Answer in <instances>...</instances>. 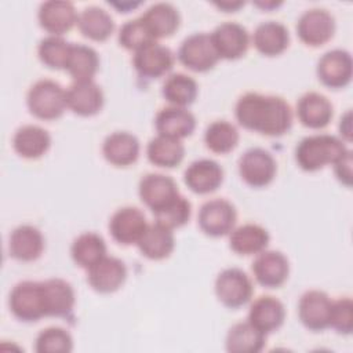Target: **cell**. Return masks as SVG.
<instances>
[{
	"label": "cell",
	"instance_id": "1",
	"mask_svg": "<svg viewBox=\"0 0 353 353\" xmlns=\"http://www.w3.org/2000/svg\"><path fill=\"white\" fill-rule=\"evenodd\" d=\"M236 120L241 127L268 137H280L292 125V110L279 95L247 92L237 99Z\"/></svg>",
	"mask_w": 353,
	"mask_h": 353
},
{
	"label": "cell",
	"instance_id": "2",
	"mask_svg": "<svg viewBox=\"0 0 353 353\" xmlns=\"http://www.w3.org/2000/svg\"><path fill=\"white\" fill-rule=\"evenodd\" d=\"M349 149L345 143L330 134L309 135L299 141L295 148V161L303 171H319L334 164Z\"/></svg>",
	"mask_w": 353,
	"mask_h": 353
},
{
	"label": "cell",
	"instance_id": "3",
	"mask_svg": "<svg viewBox=\"0 0 353 353\" xmlns=\"http://www.w3.org/2000/svg\"><path fill=\"white\" fill-rule=\"evenodd\" d=\"M26 105L34 117L40 120H55L68 108L66 90L54 80H39L29 88Z\"/></svg>",
	"mask_w": 353,
	"mask_h": 353
},
{
	"label": "cell",
	"instance_id": "4",
	"mask_svg": "<svg viewBox=\"0 0 353 353\" xmlns=\"http://www.w3.org/2000/svg\"><path fill=\"white\" fill-rule=\"evenodd\" d=\"M8 306L14 317L23 323L47 317L43 281L25 280L15 284L8 296Z\"/></svg>",
	"mask_w": 353,
	"mask_h": 353
},
{
	"label": "cell",
	"instance_id": "5",
	"mask_svg": "<svg viewBox=\"0 0 353 353\" xmlns=\"http://www.w3.org/2000/svg\"><path fill=\"white\" fill-rule=\"evenodd\" d=\"M254 285L248 274L239 268L223 269L215 279V294L222 305L237 309L250 302Z\"/></svg>",
	"mask_w": 353,
	"mask_h": 353
},
{
	"label": "cell",
	"instance_id": "6",
	"mask_svg": "<svg viewBox=\"0 0 353 353\" xmlns=\"http://www.w3.org/2000/svg\"><path fill=\"white\" fill-rule=\"evenodd\" d=\"M178 59L181 63L193 72H208L221 59L211 36L205 32L193 33L188 36L179 46Z\"/></svg>",
	"mask_w": 353,
	"mask_h": 353
},
{
	"label": "cell",
	"instance_id": "7",
	"mask_svg": "<svg viewBox=\"0 0 353 353\" xmlns=\"http://www.w3.org/2000/svg\"><path fill=\"white\" fill-rule=\"evenodd\" d=\"M277 163L270 152L262 148H251L239 159V174L252 188H265L274 179Z\"/></svg>",
	"mask_w": 353,
	"mask_h": 353
},
{
	"label": "cell",
	"instance_id": "8",
	"mask_svg": "<svg viewBox=\"0 0 353 353\" xmlns=\"http://www.w3.org/2000/svg\"><path fill=\"white\" fill-rule=\"evenodd\" d=\"M236 221V208L226 199H212L205 201L200 207L197 216L200 229L211 237L229 234L234 229Z\"/></svg>",
	"mask_w": 353,
	"mask_h": 353
},
{
	"label": "cell",
	"instance_id": "9",
	"mask_svg": "<svg viewBox=\"0 0 353 353\" xmlns=\"http://www.w3.org/2000/svg\"><path fill=\"white\" fill-rule=\"evenodd\" d=\"M335 33V19L325 8H309L296 22V34L302 43L320 47L330 41Z\"/></svg>",
	"mask_w": 353,
	"mask_h": 353
},
{
	"label": "cell",
	"instance_id": "10",
	"mask_svg": "<svg viewBox=\"0 0 353 353\" xmlns=\"http://www.w3.org/2000/svg\"><path fill=\"white\" fill-rule=\"evenodd\" d=\"M316 73L319 80L328 88H343L352 80L353 62L346 50H330L317 62Z\"/></svg>",
	"mask_w": 353,
	"mask_h": 353
},
{
	"label": "cell",
	"instance_id": "11",
	"mask_svg": "<svg viewBox=\"0 0 353 353\" xmlns=\"http://www.w3.org/2000/svg\"><path fill=\"white\" fill-rule=\"evenodd\" d=\"M148 221L145 214L137 207H121L119 208L109 221V232L114 241L123 245L138 244L143 236Z\"/></svg>",
	"mask_w": 353,
	"mask_h": 353
},
{
	"label": "cell",
	"instance_id": "12",
	"mask_svg": "<svg viewBox=\"0 0 353 353\" xmlns=\"http://www.w3.org/2000/svg\"><path fill=\"white\" fill-rule=\"evenodd\" d=\"M331 298L320 290H309L302 294L298 302V316L301 323L313 332L324 331L330 327Z\"/></svg>",
	"mask_w": 353,
	"mask_h": 353
},
{
	"label": "cell",
	"instance_id": "13",
	"mask_svg": "<svg viewBox=\"0 0 353 353\" xmlns=\"http://www.w3.org/2000/svg\"><path fill=\"white\" fill-rule=\"evenodd\" d=\"M210 36L219 58L229 61L241 58L250 46V34L239 22H222Z\"/></svg>",
	"mask_w": 353,
	"mask_h": 353
},
{
	"label": "cell",
	"instance_id": "14",
	"mask_svg": "<svg viewBox=\"0 0 353 353\" xmlns=\"http://www.w3.org/2000/svg\"><path fill=\"white\" fill-rule=\"evenodd\" d=\"M138 193L142 203L149 207L152 212L161 210L181 194L176 182L171 176L156 172L146 174L141 178Z\"/></svg>",
	"mask_w": 353,
	"mask_h": 353
},
{
	"label": "cell",
	"instance_id": "15",
	"mask_svg": "<svg viewBox=\"0 0 353 353\" xmlns=\"http://www.w3.org/2000/svg\"><path fill=\"white\" fill-rule=\"evenodd\" d=\"M252 273L262 287L277 288L288 279L290 262L281 251L263 250L252 262Z\"/></svg>",
	"mask_w": 353,
	"mask_h": 353
},
{
	"label": "cell",
	"instance_id": "16",
	"mask_svg": "<svg viewBox=\"0 0 353 353\" xmlns=\"http://www.w3.org/2000/svg\"><path fill=\"white\" fill-rule=\"evenodd\" d=\"M132 63L139 76L146 79H159L172 69L174 54L168 47L157 41H152L135 51Z\"/></svg>",
	"mask_w": 353,
	"mask_h": 353
},
{
	"label": "cell",
	"instance_id": "17",
	"mask_svg": "<svg viewBox=\"0 0 353 353\" xmlns=\"http://www.w3.org/2000/svg\"><path fill=\"white\" fill-rule=\"evenodd\" d=\"M127 279L125 263L116 258L105 255L101 261L87 269V281L101 294H110L117 291Z\"/></svg>",
	"mask_w": 353,
	"mask_h": 353
},
{
	"label": "cell",
	"instance_id": "18",
	"mask_svg": "<svg viewBox=\"0 0 353 353\" xmlns=\"http://www.w3.org/2000/svg\"><path fill=\"white\" fill-rule=\"evenodd\" d=\"M79 14L70 1L50 0L39 7L37 19L50 36H62L77 23Z\"/></svg>",
	"mask_w": 353,
	"mask_h": 353
},
{
	"label": "cell",
	"instance_id": "19",
	"mask_svg": "<svg viewBox=\"0 0 353 353\" xmlns=\"http://www.w3.org/2000/svg\"><path fill=\"white\" fill-rule=\"evenodd\" d=\"M183 181L193 193L208 194L223 182V168L212 159H199L188 165Z\"/></svg>",
	"mask_w": 353,
	"mask_h": 353
},
{
	"label": "cell",
	"instance_id": "20",
	"mask_svg": "<svg viewBox=\"0 0 353 353\" xmlns=\"http://www.w3.org/2000/svg\"><path fill=\"white\" fill-rule=\"evenodd\" d=\"M105 97L102 88L94 81H74L66 90L68 108L79 116L88 117L101 112Z\"/></svg>",
	"mask_w": 353,
	"mask_h": 353
},
{
	"label": "cell",
	"instance_id": "21",
	"mask_svg": "<svg viewBox=\"0 0 353 353\" xmlns=\"http://www.w3.org/2000/svg\"><path fill=\"white\" fill-rule=\"evenodd\" d=\"M141 145L138 138L127 131L109 134L102 143V154L108 163L116 167L134 164L139 157Z\"/></svg>",
	"mask_w": 353,
	"mask_h": 353
},
{
	"label": "cell",
	"instance_id": "22",
	"mask_svg": "<svg viewBox=\"0 0 353 353\" xmlns=\"http://www.w3.org/2000/svg\"><path fill=\"white\" fill-rule=\"evenodd\" d=\"M44 236L33 225L17 226L8 239L10 255L22 262H32L40 258L44 251Z\"/></svg>",
	"mask_w": 353,
	"mask_h": 353
},
{
	"label": "cell",
	"instance_id": "23",
	"mask_svg": "<svg viewBox=\"0 0 353 353\" xmlns=\"http://www.w3.org/2000/svg\"><path fill=\"white\" fill-rule=\"evenodd\" d=\"M296 116L305 127L320 130L330 124L334 116V108L325 95L310 91L298 99Z\"/></svg>",
	"mask_w": 353,
	"mask_h": 353
},
{
	"label": "cell",
	"instance_id": "24",
	"mask_svg": "<svg viewBox=\"0 0 353 353\" xmlns=\"http://www.w3.org/2000/svg\"><path fill=\"white\" fill-rule=\"evenodd\" d=\"M154 125L159 135L181 141L193 134L196 128V117L186 108L168 106L159 110L154 119Z\"/></svg>",
	"mask_w": 353,
	"mask_h": 353
},
{
	"label": "cell",
	"instance_id": "25",
	"mask_svg": "<svg viewBox=\"0 0 353 353\" xmlns=\"http://www.w3.org/2000/svg\"><path fill=\"white\" fill-rule=\"evenodd\" d=\"M285 319V309L281 301L272 295H262L256 298L248 312V321L263 334L277 331Z\"/></svg>",
	"mask_w": 353,
	"mask_h": 353
},
{
	"label": "cell",
	"instance_id": "26",
	"mask_svg": "<svg viewBox=\"0 0 353 353\" xmlns=\"http://www.w3.org/2000/svg\"><path fill=\"white\" fill-rule=\"evenodd\" d=\"M141 19L146 25L154 40L170 37L178 30L181 23V15L178 8L171 3L165 1L152 4L141 15Z\"/></svg>",
	"mask_w": 353,
	"mask_h": 353
},
{
	"label": "cell",
	"instance_id": "27",
	"mask_svg": "<svg viewBox=\"0 0 353 353\" xmlns=\"http://www.w3.org/2000/svg\"><path fill=\"white\" fill-rule=\"evenodd\" d=\"M46 313L51 317H68L74 307L76 295L72 284L63 279H48L43 281Z\"/></svg>",
	"mask_w": 353,
	"mask_h": 353
},
{
	"label": "cell",
	"instance_id": "28",
	"mask_svg": "<svg viewBox=\"0 0 353 353\" xmlns=\"http://www.w3.org/2000/svg\"><path fill=\"white\" fill-rule=\"evenodd\" d=\"M252 43L262 55L277 57L287 50L290 44V33L281 22L265 21L255 28Z\"/></svg>",
	"mask_w": 353,
	"mask_h": 353
},
{
	"label": "cell",
	"instance_id": "29",
	"mask_svg": "<svg viewBox=\"0 0 353 353\" xmlns=\"http://www.w3.org/2000/svg\"><path fill=\"white\" fill-rule=\"evenodd\" d=\"M50 146L51 137L40 125H22L12 137V148L23 159H39L48 152Z\"/></svg>",
	"mask_w": 353,
	"mask_h": 353
},
{
	"label": "cell",
	"instance_id": "30",
	"mask_svg": "<svg viewBox=\"0 0 353 353\" xmlns=\"http://www.w3.org/2000/svg\"><path fill=\"white\" fill-rule=\"evenodd\" d=\"M137 245L141 254L149 259L160 261L168 258L175 247L172 229L154 221V223L148 225Z\"/></svg>",
	"mask_w": 353,
	"mask_h": 353
},
{
	"label": "cell",
	"instance_id": "31",
	"mask_svg": "<svg viewBox=\"0 0 353 353\" xmlns=\"http://www.w3.org/2000/svg\"><path fill=\"white\" fill-rule=\"evenodd\" d=\"M269 232L256 223H244L229 233V245L239 255H254L266 250Z\"/></svg>",
	"mask_w": 353,
	"mask_h": 353
},
{
	"label": "cell",
	"instance_id": "32",
	"mask_svg": "<svg viewBox=\"0 0 353 353\" xmlns=\"http://www.w3.org/2000/svg\"><path fill=\"white\" fill-rule=\"evenodd\" d=\"M225 343L226 350L230 353H258L266 343V334L247 320L229 328Z\"/></svg>",
	"mask_w": 353,
	"mask_h": 353
},
{
	"label": "cell",
	"instance_id": "33",
	"mask_svg": "<svg viewBox=\"0 0 353 353\" xmlns=\"http://www.w3.org/2000/svg\"><path fill=\"white\" fill-rule=\"evenodd\" d=\"M80 33L94 41H105L114 30V22L110 14L97 6L85 7L77 18Z\"/></svg>",
	"mask_w": 353,
	"mask_h": 353
},
{
	"label": "cell",
	"instance_id": "34",
	"mask_svg": "<svg viewBox=\"0 0 353 353\" xmlns=\"http://www.w3.org/2000/svg\"><path fill=\"white\" fill-rule=\"evenodd\" d=\"M99 69V57L97 51L84 44H72L65 70L74 81H90Z\"/></svg>",
	"mask_w": 353,
	"mask_h": 353
},
{
	"label": "cell",
	"instance_id": "35",
	"mask_svg": "<svg viewBox=\"0 0 353 353\" xmlns=\"http://www.w3.org/2000/svg\"><path fill=\"white\" fill-rule=\"evenodd\" d=\"M148 160L163 168H172L181 164L185 157V146L179 139L164 135L152 138L146 146Z\"/></svg>",
	"mask_w": 353,
	"mask_h": 353
},
{
	"label": "cell",
	"instance_id": "36",
	"mask_svg": "<svg viewBox=\"0 0 353 353\" xmlns=\"http://www.w3.org/2000/svg\"><path fill=\"white\" fill-rule=\"evenodd\" d=\"M70 255L76 265L90 269L106 255V243L103 237L95 232L81 233L73 240Z\"/></svg>",
	"mask_w": 353,
	"mask_h": 353
},
{
	"label": "cell",
	"instance_id": "37",
	"mask_svg": "<svg viewBox=\"0 0 353 353\" xmlns=\"http://www.w3.org/2000/svg\"><path fill=\"white\" fill-rule=\"evenodd\" d=\"M161 94L171 106L186 108L197 98L199 87L193 77L185 73H174L163 83Z\"/></svg>",
	"mask_w": 353,
	"mask_h": 353
},
{
	"label": "cell",
	"instance_id": "38",
	"mask_svg": "<svg viewBox=\"0 0 353 353\" xmlns=\"http://www.w3.org/2000/svg\"><path fill=\"white\" fill-rule=\"evenodd\" d=\"M239 131L234 124L228 120L212 121L204 132L205 146L218 154H226L232 152L239 143Z\"/></svg>",
	"mask_w": 353,
	"mask_h": 353
},
{
	"label": "cell",
	"instance_id": "39",
	"mask_svg": "<svg viewBox=\"0 0 353 353\" xmlns=\"http://www.w3.org/2000/svg\"><path fill=\"white\" fill-rule=\"evenodd\" d=\"M72 43L61 36H47L40 40L37 54L40 61L51 69H65Z\"/></svg>",
	"mask_w": 353,
	"mask_h": 353
},
{
	"label": "cell",
	"instance_id": "40",
	"mask_svg": "<svg viewBox=\"0 0 353 353\" xmlns=\"http://www.w3.org/2000/svg\"><path fill=\"white\" fill-rule=\"evenodd\" d=\"M34 349L39 353H69L73 349V338L61 327H48L39 332Z\"/></svg>",
	"mask_w": 353,
	"mask_h": 353
},
{
	"label": "cell",
	"instance_id": "41",
	"mask_svg": "<svg viewBox=\"0 0 353 353\" xmlns=\"http://www.w3.org/2000/svg\"><path fill=\"white\" fill-rule=\"evenodd\" d=\"M153 214L156 222L170 229H175L189 222L192 215V204L186 197L179 194L170 204H167L165 207Z\"/></svg>",
	"mask_w": 353,
	"mask_h": 353
},
{
	"label": "cell",
	"instance_id": "42",
	"mask_svg": "<svg viewBox=\"0 0 353 353\" xmlns=\"http://www.w3.org/2000/svg\"><path fill=\"white\" fill-rule=\"evenodd\" d=\"M152 41L156 40L152 37L141 17L127 21L119 30V43L125 50L138 51Z\"/></svg>",
	"mask_w": 353,
	"mask_h": 353
},
{
	"label": "cell",
	"instance_id": "43",
	"mask_svg": "<svg viewBox=\"0 0 353 353\" xmlns=\"http://www.w3.org/2000/svg\"><path fill=\"white\" fill-rule=\"evenodd\" d=\"M330 327H332L338 334L349 335L353 330V302L350 298H339L332 301Z\"/></svg>",
	"mask_w": 353,
	"mask_h": 353
},
{
	"label": "cell",
	"instance_id": "44",
	"mask_svg": "<svg viewBox=\"0 0 353 353\" xmlns=\"http://www.w3.org/2000/svg\"><path fill=\"white\" fill-rule=\"evenodd\" d=\"M334 171L336 178L346 185L347 188L352 185V152L347 150L342 157H339L334 163Z\"/></svg>",
	"mask_w": 353,
	"mask_h": 353
},
{
	"label": "cell",
	"instance_id": "45",
	"mask_svg": "<svg viewBox=\"0 0 353 353\" xmlns=\"http://www.w3.org/2000/svg\"><path fill=\"white\" fill-rule=\"evenodd\" d=\"M350 110H347L342 117H341V123H339V130L341 134L345 137L346 141H350V134H352V119H350Z\"/></svg>",
	"mask_w": 353,
	"mask_h": 353
},
{
	"label": "cell",
	"instance_id": "46",
	"mask_svg": "<svg viewBox=\"0 0 353 353\" xmlns=\"http://www.w3.org/2000/svg\"><path fill=\"white\" fill-rule=\"evenodd\" d=\"M215 7H218L219 10H223L225 12H234L237 11L240 7L244 6V1H239V0H234V1H221V3H214Z\"/></svg>",
	"mask_w": 353,
	"mask_h": 353
},
{
	"label": "cell",
	"instance_id": "47",
	"mask_svg": "<svg viewBox=\"0 0 353 353\" xmlns=\"http://www.w3.org/2000/svg\"><path fill=\"white\" fill-rule=\"evenodd\" d=\"M258 7H261V8H265V10H270V8H277L280 4H281V1H273V0H270V1H256L255 3Z\"/></svg>",
	"mask_w": 353,
	"mask_h": 353
},
{
	"label": "cell",
	"instance_id": "48",
	"mask_svg": "<svg viewBox=\"0 0 353 353\" xmlns=\"http://www.w3.org/2000/svg\"><path fill=\"white\" fill-rule=\"evenodd\" d=\"M112 6L113 7H117L119 10H120V12H125V7H138L139 6V3H121V4H119V3H112Z\"/></svg>",
	"mask_w": 353,
	"mask_h": 353
}]
</instances>
